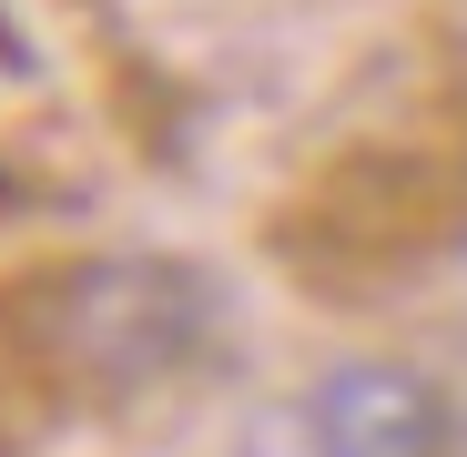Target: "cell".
I'll list each match as a JSON object with an SVG mask.
<instances>
[{"label":"cell","instance_id":"1","mask_svg":"<svg viewBox=\"0 0 467 457\" xmlns=\"http://www.w3.org/2000/svg\"><path fill=\"white\" fill-rule=\"evenodd\" d=\"M265 254L326 305L407 295L467 254V41H437L275 193Z\"/></svg>","mask_w":467,"mask_h":457},{"label":"cell","instance_id":"2","mask_svg":"<svg viewBox=\"0 0 467 457\" xmlns=\"http://www.w3.org/2000/svg\"><path fill=\"white\" fill-rule=\"evenodd\" d=\"M213 316L183 254H41L0 275V407L122 417L213 356Z\"/></svg>","mask_w":467,"mask_h":457},{"label":"cell","instance_id":"3","mask_svg":"<svg viewBox=\"0 0 467 457\" xmlns=\"http://www.w3.org/2000/svg\"><path fill=\"white\" fill-rule=\"evenodd\" d=\"M305 457H447L457 417L437 397V376H417L407 356H346L326 366L295 407Z\"/></svg>","mask_w":467,"mask_h":457}]
</instances>
